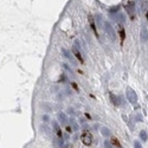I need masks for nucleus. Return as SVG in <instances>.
<instances>
[{"label": "nucleus", "mask_w": 148, "mask_h": 148, "mask_svg": "<svg viewBox=\"0 0 148 148\" xmlns=\"http://www.w3.org/2000/svg\"><path fill=\"white\" fill-rule=\"evenodd\" d=\"M53 126H54V130H56V134H57V136L59 137V139H62V130H61V128L58 127V124L54 122L53 123Z\"/></svg>", "instance_id": "5"}, {"label": "nucleus", "mask_w": 148, "mask_h": 148, "mask_svg": "<svg viewBox=\"0 0 148 148\" xmlns=\"http://www.w3.org/2000/svg\"><path fill=\"white\" fill-rule=\"evenodd\" d=\"M134 147H135V148H142V146H141V143H140L139 141H135V143H134Z\"/></svg>", "instance_id": "12"}, {"label": "nucleus", "mask_w": 148, "mask_h": 148, "mask_svg": "<svg viewBox=\"0 0 148 148\" xmlns=\"http://www.w3.org/2000/svg\"><path fill=\"white\" fill-rule=\"evenodd\" d=\"M140 139H141L142 141H147V133H146L144 130H142V132L140 133Z\"/></svg>", "instance_id": "7"}, {"label": "nucleus", "mask_w": 148, "mask_h": 148, "mask_svg": "<svg viewBox=\"0 0 148 148\" xmlns=\"http://www.w3.org/2000/svg\"><path fill=\"white\" fill-rule=\"evenodd\" d=\"M66 148H73V147H72V146H69V147H66Z\"/></svg>", "instance_id": "15"}, {"label": "nucleus", "mask_w": 148, "mask_h": 148, "mask_svg": "<svg viewBox=\"0 0 148 148\" xmlns=\"http://www.w3.org/2000/svg\"><path fill=\"white\" fill-rule=\"evenodd\" d=\"M104 147H105V148H112L113 146H112V143H110V142H108V141L105 140V141H104Z\"/></svg>", "instance_id": "10"}, {"label": "nucleus", "mask_w": 148, "mask_h": 148, "mask_svg": "<svg viewBox=\"0 0 148 148\" xmlns=\"http://www.w3.org/2000/svg\"><path fill=\"white\" fill-rule=\"evenodd\" d=\"M119 34H120V37H121V44L124 42V38H126V32H124V29L121 26L120 27V32H119Z\"/></svg>", "instance_id": "6"}, {"label": "nucleus", "mask_w": 148, "mask_h": 148, "mask_svg": "<svg viewBox=\"0 0 148 148\" xmlns=\"http://www.w3.org/2000/svg\"><path fill=\"white\" fill-rule=\"evenodd\" d=\"M110 97H112V100H113V103H114L115 105H117V104H119V101H116V97H115L113 94H110Z\"/></svg>", "instance_id": "9"}, {"label": "nucleus", "mask_w": 148, "mask_h": 148, "mask_svg": "<svg viewBox=\"0 0 148 148\" xmlns=\"http://www.w3.org/2000/svg\"><path fill=\"white\" fill-rule=\"evenodd\" d=\"M102 134H103L104 136H108V135H110L109 130H107V128H104V129H103V130H102Z\"/></svg>", "instance_id": "11"}, {"label": "nucleus", "mask_w": 148, "mask_h": 148, "mask_svg": "<svg viewBox=\"0 0 148 148\" xmlns=\"http://www.w3.org/2000/svg\"><path fill=\"white\" fill-rule=\"evenodd\" d=\"M71 85L73 87V89H75L76 91H78V87H77V84H76V83H73V82H72V83H71Z\"/></svg>", "instance_id": "13"}, {"label": "nucleus", "mask_w": 148, "mask_h": 148, "mask_svg": "<svg viewBox=\"0 0 148 148\" xmlns=\"http://www.w3.org/2000/svg\"><path fill=\"white\" fill-rule=\"evenodd\" d=\"M110 143H112L113 146H115L116 148H122V146H121L120 141H119L116 137H114V136H112V137H110Z\"/></svg>", "instance_id": "3"}, {"label": "nucleus", "mask_w": 148, "mask_h": 148, "mask_svg": "<svg viewBox=\"0 0 148 148\" xmlns=\"http://www.w3.org/2000/svg\"><path fill=\"white\" fill-rule=\"evenodd\" d=\"M92 140H94V136H92V134H91L89 130L82 132V134H81V141L83 142V144L90 146V144L92 143Z\"/></svg>", "instance_id": "1"}, {"label": "nucleus", "mask_w": 148, "mask_h": 148, "mask_svg": "<svg viewBox=\"0 0 148 148\" xmlns=\"http://www.w3.org/2000/svg\"><path fill=\"white\" fill-rule=\"evenodd\" d=\"M72 52H73V54H75V56H76V57L79 59V62H81L82 64H84V59L82 58V54L79 53V51H78L76 47H73V49H72Z\"/></svg>", "instance_id": "4"}, {"label": "nucleus", "mask_w": 148, "mask_h": 148, "mask_svg": "<svg viewBox=\"0 0 148 148\" xmlns=\"http://www.w3.org/2000/svg\"><path fill=\"white\" fill-rule=\"evenodd\" d=\"M89 23H90V26H91V29H92V31H94V33H95V36L98 38V33H97V30H96V25H95V22H94V18H92V15L91 14H89Z\"/></svg>", "instance_id": "2"}, {"label": "nucleus", "mask_w": 148, "mask_h": 148, "mask_svg": "<svg viewBox=\"0 0 148 148\" xmlns=\"http://www.w3.org/2000/svg\"><path fill=\"white\" fill-rule=\"evenodd\" d=\"M58 117H59V121H61L62 123H65V121H66V120H65L64 114H59V115H58Z\"/></svg>", "instance_id": "8"}, {"label": "nucleus", "mask_w": 148, "mask_h": 148, "mask_svg": "<svg viewBox=\"0 0 148 148\" xmlns=\"http://www.w3.org/2000/svg\"><path fill=\"white\" fill-rule=\"evenodd\" d=\"M65 129H66V132H68V133H71V132H72V128H71L70 126H66Z\"/></svg>", "instance_id": "14"}]
</instances>
